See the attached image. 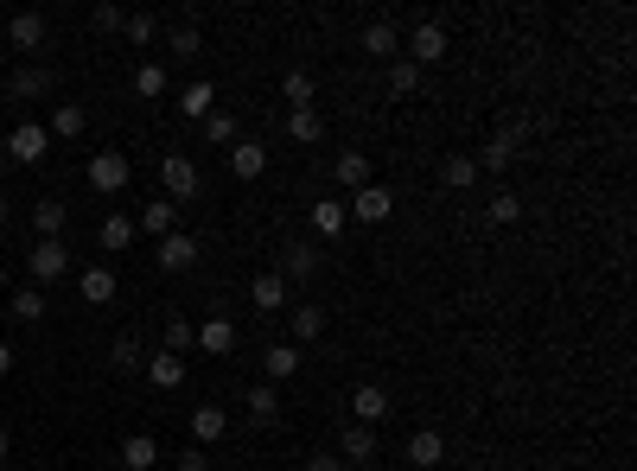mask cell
<instances>
[{"label":"cell","mask_w":637,"mask_h":471,"mask_svg":"<svg viewBox=\"0 0 637 471\" xmlns=\"http://www.w3.org/2000/svg\"><path fill=\"white\" fill-rule=\"evenodd\" d=\"M134 96H166V64H134Z\"/></svg>","instance_id":"b9f144b4"},{"label":"cell","mask_w":637,"mask_h":471,"mask_svg":"<svg viewBox=\"0 0 637 471\" xmlns=\"http://www.w3.org/2000/svg\"><path fill=\"white\" fill-rule=\"evenodd\" d=\"M7 96H13V102H32V96H51V71H45V64H20V71L7 77Z\"/></svg>","instance_id":"2e32d148"},{"label":"cell","mask_w":637,"mask_h":471,"mask_svg":"<svg viewBox=\"0 0 637 471\" xmlns=\"http://www.w3.org/2000/svg\"><path fill=\"white\" fill-rule=\"evenodd\" d=\"M26 274H32V287H45V281H64V274H71V249H64V242H32V255H26Z\"/></svg>","instance_id":"7a4b0ae2"},{"label":"cell","mask_w":637,"mask_h":471,"mask_svg":"<svg viewBox=\"0 0 637 471\" xmlns=\"http://www.w3.org/2000/svg\"><path fill=\"white\" fill-rule=\"evenodd\" d=\"M7 452H13V433H7V427H0V459H7Z\"/></svg>","instance_id":"681fc988"},{"label":"cell","mask_w":637,"mask_h":471,"mask_svg":"<svg viewBox=\"0 0 637 471\" xmlns=\"http://www.w3.org/2000/svg\"><path fill=\"white\" fill-rule=\"evenodd\" d=\"M440 58H446V26L440 20H421L415 32H408V64L421 71V64H440Z\"/></svg>","instance_id":"277c9868"},{"label":"cell","mask_w":637,"mask_h":471,"mask_svg":"<svg viewBox=\"0 0 637 471\" xmlns=\"http://www.w3.org/2000/svg\"><path fill=\"white\" fill-rule=\"evenodd\" d=\"M90 20H96V32H122V20H128V13H122V7H109V0H102V7L90 13Z\"/></svg>","instance_id":"ee69618b"},{"label":"cell","mask_w":637,"mask_h":471,"mask_svg":"<svg viewBox=\"0 0 637 471\" xmlns=\"http://www.w3.org/2000/svg\"><path fill=\"white\" fill-rule=\"evenodd\" d=\"M153 261H160L166 274H185V268L198 261V242L185 236V230H172V236H160V255H153Z\"/></svg>","instance_id":"5bb4252c"},{"label":"cell","mask_w":637,"mask_h":471,"mask_svg":"<svg viewBox=\"0 0 637 471\" xmlns=\"http://www.w3.org/2000/svg\"><path fill=\"white\" fill-rule=\"evenodd\" d=\"M249 306L255 312H287V306H294V293H287L281 274H255V281H249Z\"/></svg>","instance_id":"8fae6325"},{"label":"cell","mask_w":637,"mask_h":471,"mask_svg":"<svg viewBox=\"0 0 637 471\" xmlns=\"http://www.w3.org/2000/svg\"><path fill=\"white\" fill-rule=\"evenodd\" d=\"M0 58H7V45H0Z\"/></svg>","instance_id":"f5cc1de1"},{"label":"cell","mask_w":637,"mask_h":471,"mask_svg":"<svg viewBox=\"0 0 637 471\" xmlns=\"http://www.w3.org/2000/svg\"><path fill=\"white\" fill-rule=\"evenodd\" d=\"M77 293H83V306H109L115 300V268H83Z\"/></svg>","instance_id":"d6986e66"},{"label":"cell","mask_w":637,"mask_h":471,"mask_svg":"<svg viewBox=\"0 0 637 471\" xmlns=\"http://www.w3.org/2000/svg\"><path fill=\"white\" fill-rule=\"evenodd\" d=\"M364 51H370V58H395V51H402L395 20H370V26H364Z\"/></svg>","instance_id":"4dcf8cb0"},{"label":"cell","mask_w":637,"mask_h":471,"mask_svg":"<svg viewBox=\"0 0 637 471\" xmlns=\"http://www.w3.org/2000/svg\"><path fill=\"white\" fill-rule=\"evenodd\" d=\"M294 312V344H319L325 338V306H287Z\"/></svg>","instance_id":"1f68e13d"},{"label":"cell","mask_w":637,"mask_h":471,"mask_svg":"<svg viewBox=\"0 0 637 471\" xmlns=\"http://www.w3.org/2000/svg\"><path fill=\"white\" fill-rule=\"evenodd\" d=\"M45 32H51V26H45V13H32V7H26V13H13V20H7V51H39V45H45Z\"/></svg>","instance_id":"ba28073f"},{"label":"cell","mask_w":637,"mask_h":471,"mask_svg":"<svg viewBox=\"0 0 637 471\" xmlns=\"http://www.w3.org/2000/svg\"><path fill=\"white\" fill-rule=\"evenodd\" d=\"M281 96H287V109H313V96H319L313 71H287L281 77Z\"/></svg>","instance_id":"d6a6232c"},{"label":"cell","mask_w":637,"mask_h":471,"mask_svg":"<svg viewBox=\"0 0 637 471\" xmlns=\"http://www.w3.org/2000/svg\"><path fill=\"white\" fill-rule=\"evenodd\" d=\"M64 217H71V204L39 198L32 204V242H64Z\"/></svg>","instance_id":"30bf717a"},{"label":"cell","mask_w":637,"mask_h":471,"mask_svg":"<svg viewBox=\"0 0 637 471\" xmlns=\"http://www.w3.org/2000/svg\"><path fill=\"white\" fill-rule=\"evenodd\" d=\"M516 217H523V198H516V191H504V185H497V198L485 204V223H491V230H504V223H516Z\"/></svg>","instance_id":"d590c367"},{"label":"cell","mask_w":637,"mask_h":471,"mask_svg":"<svg viewBox=\"0 0 637 471\" xmlns=\"http://www.w3.org/2000/svg\"><path fill=\"white\" fill-rule=\"evenodd\" d=\"M510 160H516V134H491L485 153H478V172H497V179H504Z\"/></svg>","instance_id":"cb8c5ba5"},{"label":"cell","mask_w":637,"mask_h":471,"mask_svg":"<svg viewBox=\"0 0 637 471\" xmlns=\"http://www.w3.org/2000/svg\"><path fill=\"white\" fill-rule=\"evenodd\" d=\"M332 179H338L344 191H364V185H376L370 153H338V160H332Z\"/></svg>","instance_id":"e0dca14e"},{"label":"cell","mask_w":637,"mask_h":471,"mask_svg":"<svg viewBox=\"0 0 637 471\" xmlns=\"http://www.w3.org/2000/svg\"><path fill=\"white\" fill-rule=\"evenodd\" d=\"M172 465H179V471H204V465H211V459H204L198 446H185V452H179V459H172Z\"/></svg>","instance_id":"bcb514c9"},{"label":"cell","mask_w":637,"mask_h":471,"mask_svg":"<svg viewBox=\"0 0 637 471\" xmlns=\"http://www.w3.org/2000/svg\"><path fill=\"white\" fill-rule=\"evenodd\" d=\"M172 51H179V58H192L198 51V26H172V39H166Z\"/></svg>","instance_id":"f6af8a7d"},{"label":"cell","mask_w":637,"mask_h":471,"mask_svg":"<svg viewBox=\"0 0 637 471\" xmlns=\"http://www.w3.org/2000/svg\"><path fill=\"white\" fill-rule=\"evenodd\" d=\"M338 459L364 471V465L376 459V427H357V421H351V427H344V452H338Z\"/></svg>","instance_id":"ac0fdd59"},{"label":"cell","mask_w":637,"mask_h":471,"mask_svg":"<svg viewBox=\"0 0 637 471\" xmlns=\"http://www.w3.org/2000/svg\"><path fill=\"white\" fill-rule=\"evenodd\" d=\"M109 363H115V370H122V376L147 370V351H141V338H128V331H122V338H115V351H109Z\"/></svg>","instance_id":"74e56055"},{"label":"cell","mask_w":637,"mask_h":471,"mask_svg":"<svg viewBox=\"0 0 637 471\" xmlns=\"http://www.w3.org/2000/svg\"><path fill=\"white\" fill-rule=\"evenodd\" d=\"M13 363H20V351H13V344H7V338H0V376H7V370H13Z\"/></svg>","instance_id":"c3c4849f"},{"label":"cell","mask_w":637,"mask_h":471,"mask_svg":"<svg viewBox=\"0 0 637 471\" xmlns=\"http://www.w3.org/2000/svg\"><path fill=\"white\" fill-rule=\"evenodd\" d=\"M198 351H204V357H230V351H236V325H230V312H211V319L198 325Z\"/></svg>","instance_id":"9c48e42d"},{"label":"cell","mask_w":637,"mask_h":471,"mask_svg":"<svg viewBox=\"0 0 637 471\" xmlns=\"http://www.w3.org/2000/svg\"><path fill=\"white\" fill-rule=\"evenodd\" d=\"M351 217H357V223H389V217H395V191H389V185L351 191Z\"/></svg>","instance_id":"52a82bcc"},{"label":"cell","mask_w":637,"mask_h":471,"mask_svg":"<svg viewBox=\"0 0 637 471\" xmlns=\"http://www.w3.org/2000/svg\"><path fill=\"white\" fill-rule=\"evenodd\" d=\"M147 382H153V389H179V382H185V357H172V351L147 357Z\"/></svg>","instance_id":"83f0119b"},{"label":"cell","mask_w":637,"mask_h":471,"mask_svg":"<svg viewBox=\"0 0 637 471\" xmlns=\"http://www.w3.org/2000/svg\"><path fill=\"white\" fill-rule=\"evenodd\" d=\"M287 134H294V147H319L325 141V115L319 109H287Z\"/></svg>","instance_id":"7402d4cb"},{"label":"cell","mask_w":637,"mask_h":471,"mask_svg":"<svg viewBox=\"0 0 637 471\" xmlns=\"http://www.w3.org/2000/svg\"><path fill=\"white\" fill-rule=\"evenodd\" d=\"M421 90V71L408 58H389V96H415Z\"/></svg>","instance_id":"7bdbcfd3"},{"label":"cell","mask_w":637,"mask_h":471,"mask_svg":"<svg viewBox=\"0 0 637 471\" xmlns=\"http://www.w3.org/2000/svg\"><path fill=\"white\" fill-rule=\"evenodd\" d=\"M211 102H217V90H211V83H185L179 115H185V121H204V115H211Z\"/></svg>","instance_id":"8d00e7d4"},{"label":"cell","mask_w":637,"mask_h":471,"mask_svg":"<svg viewBox=\"0 0 637 471\" xmlns=\"http://www.w3.org/2000/svg\"><path fill=\"white\" fill-rule=\"evenodd\" d=\"M7 153H13V160H20V166H39L45 153H51V134L39 128V121H20V128L7 134Z\"/></svg>","instance_id":"5b68a950"},{"label":"cell","mask_w":637,"mask_h":471,"mask_svg":"<svg viewBox=\"0 0 637 471\" xmlns=\"http://www.w3.org/2000/svg\"><path fill=\"white\" fill-rule=\"evenodd\" d=\"M223 433H230V414H223V408H192V440L198 446L223 440Z\"/></svg>","instance_id":"f1b7e54d"},{"label":"cell","mask_w":637,"mask_h":471,"mask_svg":"<svg viewBox=\"0 0 637 471\" xmlns=\"http://www.w3.org/2000/svg\"><path fill=\"white\" fill-rule=\"evenodd\" d=\"M440 185L446 191H472L478 185V160H472V153H446V160H440Z\"/></svg>","instance_id":"44dd1931"},{"label":"cell","mask_w":637,"mask_h":471,"mask_svg":"<svg viewBox=\"0 0 637 471\" xmlns=\"http://www.w3.org/2000/svg\"><path fill=\"white\" fill-rule=\"evenodd\" d=\"M0 223H7V198H0Z\"/></svg>","instance_id":"816d5d0a"},{"label":"cell","mask_w":637,"mask_h":471,"mask_svg":"<svg viewBox=\"0 0 637 471\" xmlns=\"http://www.w3.org/2000/svg\"><path fill=\"white\" fill-rule=\"evenodd\" d=\"M408 465H415V471H434V465H446V433L421 427L415 440H408Z\"/></svg>","instance_id":"9a60e30c"},{"label":"cell","mask_w":637,"mask_h":471,"mask_svg":"<svg viewBox=\"0 0 637 471\" xmlns=\"http://www.w3.org/2000/svg\"><path fill=\"white\" fill-rule=\"evenodd\" d=\"M262 370H268V382H287L300 370V344H268L262 351Z\"/></svg>","instance_id":"484cf974"},{"label":"cell","mask_w":637,"mask_h":471,"mask_svg":"<svg viewBox=\"0 0 637 471\" xmlns=\"http://www.w3.org/2000/svg\"><path fill=\"white\" fill-rule=\"evenodd\" d=\"M83 121H90V115H83L77 109V102H58V109H51V141H77V134H83Z\"/></svg>","instance_id":"f546056e"},{"label":"cell","mask_w":637,"mask_h":471,"mask_svg":"<svg viewBox=\"0 0 637 471\" xmlns=\"http://www.w3.org/2000/svg\"><path fill=\"white\" fill-rule=\"evenodd\" d=\"M166 351H172V357H185V351H198V325H192V319H185V312H172V319H166Z\"/></svg>","instance_id":"e575fe53"},{"label":"cell","mask_w":637,"mask_h":471,"mask_svg":"<svg viewBox=\"0 0 637 471\" xmlns=\"http://www.w3.org/2000/svg\"><path fill=\"white\" fill-rule=\"evenodd\" d=\"M122 32H128V45H134V51H147L153 39H160V20H153V13H128Z\"/></svg>","instance_id":"ab89813d"},{"label":"cell","mask_w":637,"mask_h":471,"mask_svg":"<svg viewBox=\"0 0 637 471\" xmlns=\"http://www.w3.org/2000/svg\"><path fill=\"white\" fill-rule=\"evenodd\" d=\"M7 281H13V274H7V268H0V293H7Z\"/></svg>","instance_id":"f907efd6"},{"label":"cell","mask_w":637,"mask_h":471,"mask_svg":"<svg viewBox=\"0 0 637 471\" xmlns=\"http://www.w3.org/2000/svg\"><path fill=\"white\" fill-rule=\"evenodd\" d=\"M243 408H249V421H274V414H281V395H274V382H255V389L243 395Z\"/></svg>","instance_id":"836d02e7"},{"label":"cell","mask_w":637,"mask_h":471,"mask_svg":"<svg viewBox=\"0 0 637 471\" xmlns=\"http://www.w3.org/2000/svg\"><path fill=\"white\" fill-rule=\"evenodd\" d=\"M122 465L128 471H153V465H160V440H153V433H128V440H122Z\"/></svg>","instance_id":"603a6c76"},{"label":"cell","mask_w":637,"mask_h":471,"mask_svg":"<svg viewBox=\"0 0 637 471\" xmlns=\"http://www.w3.org/2000/svg\"><path fill=\"white\" fill-rule=\"evenodd\" d=\"M306 471H344V459H338V452H313V459H306Z\"/></svg>","instance_id":"7dc6e473"},{"label":"cell","mask_w":637,"mask_h":471,"mask_svg":"<svg viewBox=\"0 0 637 471\" xmlns=\"http://www.w3.org/2000/svg\"><path fill=\"white\" fill-rule=\"evenodd\" d=\"M160 185H166L172 204H185V198L204 191V172H198V160H185V153H166V160H160Z\"/></svg>","instance_id":"6da1fadb"},{"label":"cell","mask_w":637,"mask_h":471,"mask_svg":"<svg viewBox=\"0 0 637 471\" xmlns=\"http://www.w3.org/2000/svg\"><path fill=\"white\" fill-rule=\"evenodd\" d=\"M313 230H319V236H344V204H338V198H319V204H313Z\"/></svg>","instance_id":"60d3db41"},{"label":"cell","mask_w":637,"mask_h":471,"mask_svg":"<svg viewBox=\"0 0 637 471\" xmlns=\"http://www.w3.org/2000/svg\"><path fill=\"white\" fill-rule=\"evenodd\" d=\"M230 172H236V179H262V172H268V147L262 141H236L230 147Z\"/></svg>","instance_id":"ffe728a7"},{"label":"cell","mask_w":637,"mask_h":471,"mask_svg":"<svg viewBox=\"0 0 637 471\" xmlns=\"http://www.w3.org/2000/svg\"><path fill=\"white\" fill-rule=\"evenodd\" d=\"M96 242H102V249H109V255H122V249H134V217H122V211H115V217H102V230H96Z\"/></svg>","instance_id":"d4e9b609"},{"label":"cell","mask_w":637,"mask_h":471,"mask_svg":"<svg viewBox=\"0 0 637 471\" xmlns=\"http://www.w3.org/2000/svg\"><path fill=\"white\" fill-rule=\"evenodd\" d=\"M313 274H319V249H313V242H287V249H281V281H313Z\"/></svg>","instance_id":"7c38bea8"},{"label":"cell","mask_w":637,"mask_h":471,"mask_svg":"<svg viewBox=\"0 0 637 471\" xmlns=\"http://www.w3.org/2000/svg\"><path fill=\"white\" fill-rule=\"evenodd\" d=\"M7 312H13L20 325H39V319H45V287H13Z\"/></svg>","instance_id":"4316f807"},{"label":"cell","mask_w":637,"mask_h":471,"mask_svg":"<svg viewBox=\"0 0 637 471\" xmlns=\"http://www.w3.org/2000/svg\"><path fill=\"white\" fill-rule=\"evenodd\" d=\"M128 153H90V191H102V198H115V191L128 185Z\"/></svg>","instance_id":"3957f363"},{"label":"cell","mask_w":637,"mask_h":471,"mask_svg":"<svg viewBox=\"0 0 637 471\" xmlns=\"http://www.w3.org/2000/svg\"><path fill=\"white\" fill-rule=\"evenodd\" d=\"M172 230H179V204H172V198L141 204V223H134V236H172Z\"/></svg>","instance_id":"4fadbf2b"},{"label":"cell","mask_w":637,"mask_h":471,"mask_svg":"<svg viewBox=\"0 0 637 471\" xmlns=\"http://www.w3.org/2000/svg\"><path fill=\"white\" fill-rule=\"evenodd\" d=\"M204 141H211V147H236V115L211 109V115H204Z\"/></svg>","instance_id":"f35d334b"},{"label":"cell","mask_w":637,"mask_h":471,"mask_svg":"<svg viewBox=\"0 0 637 471\" xmlns=\"http://www.w3.org/2000/svg\"><path fill=\"white\" fill-rule=\"evenodd\" d=\"M351 414H357V427H376L395 414V401H389L383 382H364V389H351Z\"/></svg>","instance_id":"8992f818"}]
</instances>
